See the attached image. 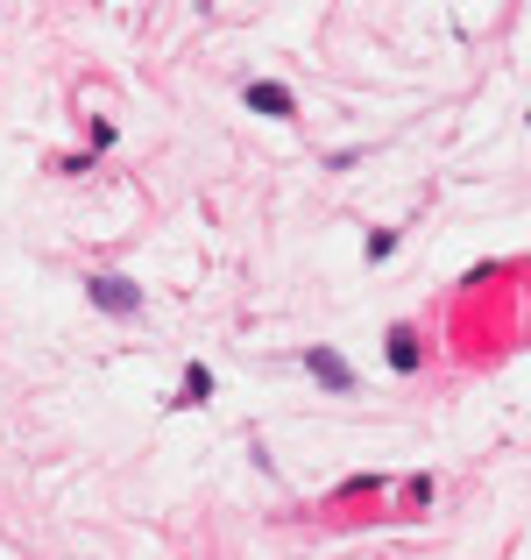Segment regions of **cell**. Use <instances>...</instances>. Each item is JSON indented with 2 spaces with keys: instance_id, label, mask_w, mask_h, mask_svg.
<instances>
[{
  "instance_id": "1",
  "label": "cell",
  "mask_w": 531,
  "mask_h": 560,
  "mask_svg": "<svg viewBox=\"0 0 531 560\" xmlns=\"http://www.w3.org/2000/svg\"><path fill=\"white\" fill-rule=\"evenodd\" d=\"M85 291H93V305H107V313H121V319H135V313H142V291L128 284V277H114V270L85 277Z\"/></svg>"
},
{
  "instance_id": "2",
  "label": "cell",
  "mask_w": 531,
  "mask_h": 560,
  "mask_svg": "<svg viewBox=\"0 0 531 560\" xmlns=\"http://www.w3.org/2000/svg\"><path fill=\"white\" fill-rule=\"evenodd\" d=\"M305 370H312L327 390H354V370H347V355H333V348H305Z\"/></svg>"
},
{
  "instance_id": "3",
  "label": "cell",
  "mask_w": 531,
  "mask_h": 560,
  "mask_svg": "<svg viewBox=\"0 0 531 560\" xmlns=\"http://www.w3.org/2000/svg\"><path fill=\"white\" fill-rule=\"evenodd\" d=\"M248 107H256V114H276V121H284V114H291V93H284V85H248Z\"/></svg>"
},
{
  "instance_id": "4",
  "label": "cell",
  "mask_w": 531,
  "mask_h": 560,
  "mask_svg": "<svg viewBox=\"0 0 531 560\" xmlns=\"http://www.w3.org/2000/svg\"><path fill=\"white\" fill-rule=\"evenodd\" d=\"M390 362H397V370H418V341H411V327L390 334Z\"/></svg>"
},
{
  "instance_id": "5",
  "label": "cell",
  "mask_w": 531,
  "mask_h": 560,
  "mask_svg": "<svg viewBox=\"0 0 531 560\" xmlns=\"http://www.w3.org/2000/svg\"><path fill=\"white\" fill-rule=\"evenodd\" d=\"M185 397H191V405L213 397V370H205V362H191V370H185Z\"/></svg>"
}]
</instances>
